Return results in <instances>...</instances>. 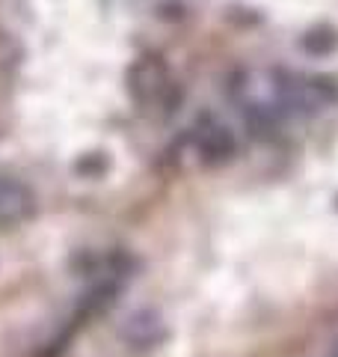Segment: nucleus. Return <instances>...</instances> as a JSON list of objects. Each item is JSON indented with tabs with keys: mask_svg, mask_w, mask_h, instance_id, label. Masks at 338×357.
Here are the masks:
<instances>
[{
	"mask_svg": "<svg viewBox=\"0 0 338 357\" xmlns=\"http://www.w3.org/2000/svg\"><path fill=\"white\" fill-rule=\"evenodd\" d=\"M279 105L303 114H314L338 102V86L330 77H300V81L279 84Z\"/></svg>",
	"mask_w": 338,
	"mask_h": 357,
	"instance_id": "obj_1",
	"label": "nucleus"
},
{
	"mask_svg": "<svg viewBox=\"0 0 338 357\" xmlns=\"http://www.w3.org/2000/svg\"><path fill=\"white\" fill-rule=\"evenodd\" d=\"M36 211V197L15 178H0V227H15Z\"/></svg>",
	"mask_w": 338,
	"mask_h": 357,
	"instance_id": "obj_3",
	"label": "nucleus"
},
{
	"mask_svg": "<svg viewBox=\"0 0 338 357\" xmlns=\"http://www.w3.org/2000/svg\"><path fill=\"white\" fill-rule=\"evenodd\" d=\"M335 45H338V36L332 30H326V27L312 30L309 36H303V48H306L309 54H330Z\"/></svg>",
	"mask_w": 338,
	"mask_h": 357,
	"instance_id": "obj_6",
	"label": "nucleus"
},
{
	"mask_svg": "<svg viewBox=\"0 0 338 357\" xmlns=\"http://www.w3.org/2000/svg\"><path fill=\"white\" fill-rule=\"evenodd\" d=\"M128 86L134 98L140 105H154V102H163V96L169 93V75H166V66L157 60V57H143L134 63V69L128 75Z\"/></svg>",
	"mask_w": 338,
	"mask_h": 357,
	"instance_id": "obj_2",
	"label": "nucleus"
},
{
	"mask_svg": "<svg viewBox=\"0 0 338 357\" xmlns=\"http://www.w3.org/2000/svg\"><path fill=\"white\" fill-rule=\"evenodd\" d=\"M196 152L205 164H220L229 155H234V137L229 128L217 126V122H208L196 131Z\"/></svg>",
	"mask_w": 338,
	"mask_h": 357,
	"instance_id": "obj_4",
	"label": "nucleus"
},
{
	"mask_svg": "<svg viewBox=\"0 0 338 357\" xmlns=\"http://www.w3.org/2000/svg\"><path fill=\"white\" fill-rule=\"evenodd\" d=\"M131 325L125 328V337L131 342L137 345H154L161 337H154V328H161V321H157V316H152V312H143V316L137 319H128Z\"/></svg>",
	"mask_w": 338,
	"mask_h": 357,
	"instance_id": "obj_5",
	"label": "nucleus"
}]
</instances>
